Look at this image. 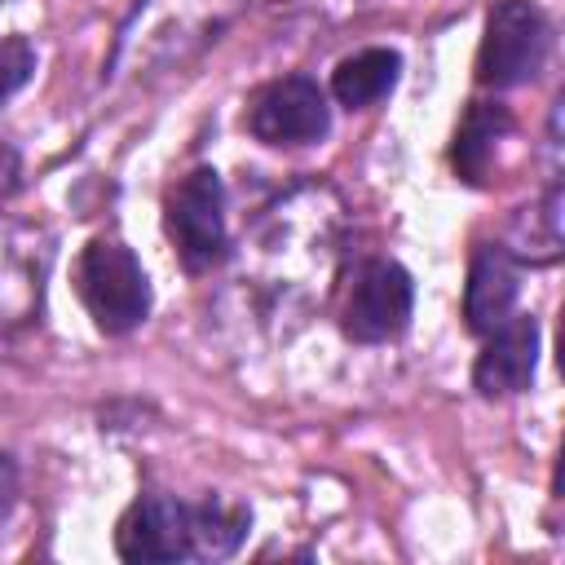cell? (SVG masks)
I'll list each match as a JSON object with an SVG mask.
<instances>
[{
    "mask_svg": "<svg viewBox=\"0 0 565 565\" xmlns=\"http://www.w3.org/2000/svg\"><path fill=\"white\" fill-rule=\"evenodd\" d=\"M75 291L106 335H128L150 313V282L119 238H93L75 260Z\"/></svg>",
    "mask_w": 565,
    "mask_h": 565,
    "instance_id": "obj_1",
    "label": "cell"
},
{
    "mask_svg": "<svg viewBox=\"0 0 565 565\" xmlns=\"http://www.w3.org/2000/svg\"><path fill=\"white\" fill-rule=\"evenodd\" d=\"M163 225L168 238L190 274H203L221 265L225 256V190L212 168L185 172L163 203Z\"/></svg>",
    "mask_w": 565,
    "mask_h": 565,
    "instance_id": "obj_2",
    "label": "cell"
},
{
    "mask_svg": "<svg viewBox=\"0 0 565 565\" xmlns=\"http://www.w3.org/2000/svg\"><path fill=\"white\" fill-rule=\"evenodd\" d=\"M547 53V18L530 0H499L486 18L477 79L486 88H516L525 84Z\"/></svg>",
    "mask_w": 565,
    "mask_h": 565,
    "instance_id": "obj_3",
    "label": "cell"
},
{
    "mask_svg": "<svg viewBox=\"0 0 565 565\" xmlns=\"http://www.w3.org/2000/svg\"><path fill=\"white\" fill-rule=\"evenodd\" d=\"M411 305H415L411 274L397 260H366L344 291L340 327L358 344H380L406 331Z\"/></svg>",
    "mask_w": 565,
    "mask_h": 565,
    "instance_id": "obj_4",
    "label": "cell"
},
{
    "mask_svg": "<svg viewBox=\"0 0 565 565\" xmlns=\"http://www.w3.org/2000/svg\"><path fill=\"white\" fill-rule=\"evenodd\" d=\"M247 128L265 146H309L331 128L327 93L309 75L265 84L247 106Z\"/></svg>",
    "mask_w": 565,
    "mask_h": 565,
    "instance_id": "obj_5",
    "label": "cell"
},
{
    "mask_svg": "<svg viewBox=\"0 0 565 565\" xmlns=\"http://www.w3.org/2000/svg\"><path fill=\"white\" fill-rule=\"evenodd\" d=\"M124 561H185L190 556V503L168 494L137 499L115 530Z\"/></svg>",
    "mask_w": 565,
    "mask_h": 565,
    "instance_id": "obj_6",
    "label": "cell"
},
{
    "mask_svg": "<svg viewBox=\"0 0 565 565\" xmlns=\"http://www.w3.org/2000/svg\"><path fill=\"white\" fill-rule=\"evenodd\" d=\"M534 366H539V322L525 313H508L490 331L486 349L477 353L472 384L481 397H512V393L530 388Z\"/></svg>",
    "mask_w": 565,
    "mask_h": 565,
    "instance_id": "obj_7",
    "label": "cell"
},
{
    "mask_svg": "<svg viewBox=\"0 0 565 565\" xmlns=\"http://www.w3.org/2000/svg\"><path fill=\"white\" fill-rule=\"evenodd\" d=\"M516 305V260L508 256V247L481 243L472 252L468 265V287H463V318L468 331L490 335Z\"/></svg>",
    "mask_w": 565,
    "mask_h": 565,
    "instance_id": "obj_8",
    "label": "cell"
},
{
    "mask_svg": "<svg viewBox=\"0 0 565 565\" xmlns=\"http://www.w3.org/2000/svg\"><path fill=\"white\" fill-rule=\"evenodd\" d=\"M512 132V115L499 106V102H472L459 132H455V146H450V163L455 172L468 181V185H481L490 177V163H494V150L499 141Z\"/></svg>",
    "mask_w": 565,
    "mask_h": 565,
    "instance_id": "obj_9",
    "label": "cell"
},
{
    "mask_svg": "<svg viewBox=\"0 0 565 565\" xmlns=\"http://www.w3.org/2000/svg\"><path fill=\"white\" fill-rule=\"evenodd\" d=\"M397 75H402V57L393 49H362V53H353L335 66L331 93H335L340 106L366 110V106H375L380 97H388L397 88Z\"/></svg>",
    "mask_w": 565,
    "mask_h": 565,
    "instance_id": "obj_10",
    "label": "cell"
},
{
    "mask_svg": "<svg viewBox=\"0 0 565 565\" xmlns=\"http://www.w3.org/2000/svg\"><path fill=\"white\" fill-rule=\"evenodd\" d=\"M252 525V512L234 499H203V503H190V556H203V561H216V556H230L243 534Z\"/></svg>",
    "mask_w": 565,
    "mask_h": 565,
    "instance_id": "obj_11",
    "label": "cell"
},
{
    "mask_svg": "<svg viewBox=\"0 0 565 565\" xmlns=\"http://www.w3.org/2000/svg\"><path fill=\"white\" fill-rule=\"evenodd\" d=\"M561 243H565V234H561V185H552L543 194V203L516 212L512 234H508V256L530 260V265H552L561 256Z\"/></svg>",
    "mask_w": 565,
    "mask_h": 565,
    "instance_id": "obj_12",
    "label": "cell"
},
{
    "mask_svg": "<svg viewBox=\"0 0 565 565\" xmlns=\"http://www.w3.org/2000/svg\"><path fill=\"white\" fill-rule=\"evenodd\" d=\"M31 71H35V49L22 35L0 40V106L31 79Z\"/></svg>",
    "mask_w": 565,
    "mask_h": 565,
    "instance_id": "obj_13",
    "label": "cell"
},
{
    "mask_svg": "<svg viewBox=\"0 0 565 565\" xmlns=\"http://www.w3.org/2000/svg\"><path fill=\"white\" fill-rule=\"evenodd\" d=\"M18 181H22V159H18V150H13V146H4V141H0V203L18 190Z\"/></svg>",
    "mask_w": 565,
    "mask_h": 565,
    "instance_id": "obj_14",
    "label": "cell"
},
{
    "mask_svg": "<svg viewBox=\"0 0 565 565\" xmlns=\"http://www.w3.org/2000/svg\"><path fill=\"white\" fill-rule=\"evenodd\" d=\"M13 503H18V463L0 455V516H9Z\"/></svg>",
    "mask_w": 565,
    "mask_h": 565,
    "instance_id": "obj_15",
    "label": "cell"
}]
</instances>
